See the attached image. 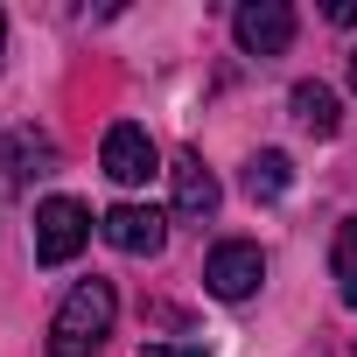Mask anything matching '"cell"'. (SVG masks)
I'll return each mask as SVG.
<instances>
[{"label":"cell","mask_w":357,"mask_h":357,"mask_svg":"<svg viewBox=\"0 0 357 357\" xmlns=\"http://www.w3.org/2000/svg\"><path fill=\"white\" fill-rule=\"evenodd\" d=\"M112 315H119V294L112 280H77L50 322V357H91L105 336H112Z\"/></svg>","instance_id":"obj_1"},{"label":"cell","mask_w":357,"mask_h":357,"mask_svg":"<svg viewBox=\"0 0 357 357\" xmlns=\"http://www.w3.org/2000/svg\"><path fill=\"white\" fill-rule=\"evenodd\" d=\"M84 245H91V211L77 197H50L36 211V259L43 266H70Z\"/></svg>","instance_id":"obj_2"},{"label":"cell","mask_w":357,"mask_h":357,"mask_svg":"<svg viewBox=\"0 0 357 357\" xmlns=\"http://www.w3.org/2000/svg\"><path fill=\"white\" fill-rule=\"evenodd\" d=\"M231 36L245 56H280L294 43V8L287 0H245V8L231 15Z\"/></svg>","instance_id":"obj_3"},{"label":"cell","mask_w":357,"mask_h":357,"mask_svg":"<svg viewBox=\"0 0 357 357\" xmlns=\"http://www.w3.org/2000/svg\"><path fill=\"white\" fill-rule=\"evenodd\" d=\"M98 231H105V245H119V252H133V259H154V252L168 245V218L147 211V204H112V211L98 218Z\"/></svg>","instance_id":"obj_4"},{"label":"cell","mask_w":357,"mask_h":357,"mask_svg":"<svg viewBox=\"0 0 357 357\" xmlns=\"http://www.w3.org/2000/svg\"><path fill=\"white\" fill-rule=\"evenodd\" d=\"M259 280H266V259H259V245H245V238H231V245H218V252L204 259V287H211L218 301H245Z\"/></svg>","instance_id":"obj_5"},{"label":"cell","mask_w":357,"mask_h":357,"mask_svg":"<svg viewBox=\"0 0 357 357\" xmlns=\"http://www.w3.org/2000/svg\"><path fill=\"white\" fill-rule=\"evenodd\" d=\"M98 161H105V175L112 183H147V175H161V154H154V140H147V126H133V119H119L112 133H105V147H98Z\"/></svg>","instance_id":"obj_6"},{"label":"cell","mask_w":357,"mask_h":357,"mask_svg":"<svg viewBox=\"0 0 357 357\" xmlns=\"http://www.w3.org/2000/svg\"><path fill=\"white\" fill-rule=\"evenodd\" d=\"M168 183H175V218H183V225L218 218V175L204 168V154H175L168 161Z\"/></svg>","instance_id":"obj_7"},{"label":"cell","mask_w":357,"mask_h":357,"mask_svg":"<svg viewBox=\"0 0 357 357\" xmlns=\"http://www.w3.org/2000/svg\"><path fill=\"white\" fill-rule=\"evenodd\" d=\"M287 105H294V119H301L315 140H329V133L343 126V105H336V91H329V84H315V77H308V84H294V91H287Z\"/></svg>","instance_id":"obj_8"},{"label":"cell","mask_w":357,"mask_h":357,"mask_svg":"<svg viewBox=\"0 0 357 357\" xmlns=\"http://www.w3.org/2000/svg\"><path fill=\"white\" fill-rule=\"evenodd\" d=\"M287 183H294V161H287L280 147H266V154H252V161H245V197L273 204V197H287Z\"/></svg>","instance_id":"obj_9"},{"label":"cell","mask_w":357,"mask_h":357,"mask_svg":"<svg viewBox=\"0 0 357 357\" xmlns=\"http://www.w3.org/2000/svg\"><path fill=\"white\" fill-rule=\"evenodd\" d=\"M329 266H336V294L357 308V218L336 225V252H329Z\"/></svg>","instance_id":"obj_10"},{"label":"cell","mask_w":357,"mask_h":357,"mask_svg":"<svg viewBox=\"0 0 357 357\" xmlns=\"http://www.w3.org/2000/svg\"><path fill=\"white\" fill-rule=\"evenodd\" d=\"M8 154H15V175H22V183H29V175H50V161H56V154H50V140H43V133H29V126L8 140Z\"/></svg>","instance_id":"obj_11"},{"label":"cell","mask_w":357,"mask_h":357,"mask_svg":"<svg viewBox=\"0 0 357 357\" xmlns=\"http://www.w3.org/2000/svg\"><path fill=\"white\" fill-rule=\"evenodd\" d=\"M140 357H204V350H175V343H147Z\"/></svg>","instance_id":"obj_12"},{"label":"cell","mask_w":357,"mask_h":357,"mask_svg":"<svg viewBox=\"0 0 357 357\" xmlns=\"http://www.w3.org/2000/svg\"><path fill=\"white\" fill-rule=\"evenodd\" d=\"M0 56H8V15H0Z\"/></svg>","instance_id":"obj_13"},{"label":"cell","mask_w":357,"mask_h":357,"mask_svg":"<svg viewBox=\"0 0 357 357\" xmlns=\"http://www.w3.org/2000/svg\"><path fill=\"white\" fill-rule=\"evenodd\" d=\"M350 84H357V50H350Z\"/></svg>","instance_id":"obj_14"},{"label":"cell","mask_w":357,"mask_h":357,"mask_svg":"<svg viewBox=\"0 0 357 357\" xmlns=\"http://www.w3.org/2000/svg\"><path fill=\"white\" fill-rule=\"evenodd\" d=\"M350 357H357V350H350Z\"/></svg>","instance_id":"obj_15"}]
</instances>
